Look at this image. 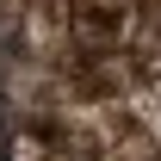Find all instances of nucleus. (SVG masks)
Segmentation results:
<instances>
[{"label":"nucleus","mask_w":161,"mask_h":161,"mask_svg":"<svg viewBox=\"0 0 161 161\" xmlns=\"http://www.w3.org/2000/svg\"><path fill=\"white\" fill-rule=\"evenodd\" d=\"M136 0H75V50L80 56H130Z\"/></svg>","instance_id":"f03ea898"},{"label":"nucleus","mask_w":161,"mask_h":161,"mask_svg":"<svg viewBox=\"0 0 161 161\" xmlns=\"http://www.w3.org/2000/svg\"><path fill=\"white\" fill-rule=\"evenodd\" d=\"M19 50L31 68H68L75 50V0H31L19 19Z\"/></svg>","instance_id":"f257e3e1"},{"label":"nucleus","mask_w":161,"mask_h":161,"mask_svg":"<svg viewBox=\"0 0 161 161\" xmlns=\"http://www.w3.org/2000/svg\"><path fill=\"white\" fill-rule=\"evenodd\" d=\"M6 161H87V155H80L50 118H25L19 130L6 136Z\"/></svg>","instance_id":"7ed1b4c3"},{"label":"nucleus","mask_w":161,"mask_h":161,"mask_svg":"<svg viewBox=\"0 0 161 161\" xmlns=\"http://www.w3.org/2000/svg\"><path fill=\"white\" fill-rule=\"evenodd\" d=\"M25 6H31V0H0V37H19V19H25Z\"/></svg>","instance_id":"39448f33"},{"label":"nucleus","mask_w":161,"mask_h":161,"mask_svg":"<svg viewBox=\"0 0 161 161\" xmlns=\"http://www.w3.org/2000/svg\"><path fill=\"white\" fill-rule=\"evenodd\" d=\"M130 105L142 112V124H149V136H155V149H161V93H136Z\"/></svg>","instance_id":"20e7f679"}]
</instances>
